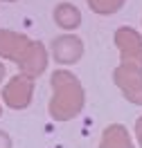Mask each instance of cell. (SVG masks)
I'll list each match as a JSON object with an SVG mask.
<instances>
[{
	"mask_svg": "<svg viewBox=\"0 0 142 148\" xmlns=\"http://www.w3.org/2000/svg\"><path fill=\"white\" fill-rule=\"evenodd\" d=\"M99 148H135L129 130L122 123H111L108 128L102 132V141Z\"/></svg>",
	"mask_w": 142,
	"mask_h": 148,
	"instance_id": "6",
	"label": "cell"
},
{
	"mask_svg": "<svg viewBox=\"0 0 142 148\" xmlns=\"http://www.w3.org/2000/svg\"><path fill=\"white\" fill-rule=\"evenodd\" d=\"M84 108V88L75 74L59 70L52 74V101L50 114L57 121H68L77 117Z\"/></svg>",
	"mask_w": 142,
	"mask_h": 148,
	"instance_id": "1",
	"label": "cell"
},
{
	"mask_svg": "<svg viewBox=\"0 0 142 148\" xmlns=\"http://www.w3.org/2000/svg\"><path fill=\"white\" fill-rule=\"evenodd\" d=\"M52 56H54V61L57 63H63V65H70V63H77L81 56H84V43H81V38L77 36H57L52 40Z\"/></svg>",
	"mask_w": 142,
	"mask_h": 148,
	"instance_id": "4",
	"label": "cell"
},
{
	"mask_svg": "<svg viewBox=\"0 0 142 148\" xmlns=\"http://www.w3.org/2000/svg\"><path fill=\"white\" fill-rule=\"evenodd\" d=\"M115 45L120 47L122 65L142 72V36L131 27H120L115 32Z\"/></svg>",
	"mask_w": 142,
	"mask_h": 148,
	"instance_id": "2",
	"label": "cell"
},
{
	"mask_svg": "<svg viewBox=\"0 0 142 148\" xmlns=\"http://www.w3.org/2000/svg\"><path fill=\"white\" fill-rule=\"evenodd\" d=\"M124 2L126 0H88V7L99 16H111V14L122 9Z\"/></svg>",
	"mask_w": 142,
	"mask_h": 148,
	"instance_id": "8",
	"label": "cell"
},
{
	"mask_svg": "<svg viewBox=\"0 0 142 148\" xmlns=\"http://www.w3.org/2000/svg\"><path fill=\"white\" fill-rule=\"evenodd\" d=\"M2 79H5V65L0 63V81H2Z\"/></svg>",
	"mask_w": 142,
	"mask_h": 148,
	"instance_id": "11",
	"label": "cell"
},
{
	"mask_svg": "<svg viewBox=\"0 0 142 148\" xmlns=\"http://www.w3.org/2000/svg\"><path fill=\"white\" fill-rule=\"evenodd\" d=\"M0 148H11V139L7 132H2L0 130Z\"/></svg>",
	"mask_w": 142,
	"mask_h": 148,
	"instance_id": "9",
	"label": "cell"
},
{
	"mask_svg": "<svg viewBox=\"0 0 142 148\" xmlns=\"http://www.w3.org/2000/svg\"><path fill=\"white\" fill-rule=\"evenodd\" d=\"M54 23L61 29H77L81 25V11L77 9L72 2H61L54 7Z\"/></svg>",
	"mask_w": 142,
	"mask_h": 148,
	"instance_id": "7",
	"label": "cell"
},
{
	"mask_svg": "<svg viewBox=\"0 0 142 148\" xmlns=\"http://www.w3.org/2000/svg\"><path fill=\"white\" fill-rule=\"evenodd\" d=\"M113 79L129 101L135 106H142V72H135L131 67L120 65L113 72Z\"/></svg>",
	"mask_w": 142,
	"mask_h": 148,
	"instance_id": "3",
	"label": "cell"
},
{
	"mask_svg": "<svg viewBox=\"0 0 142 148\" xmlns=\"http://www.w3.org/2000/svg\"><path fill=\"white\" fill-rule=\"evenodd\" d=\"M135 135H138V141L142 148V117H138V121H135Z\"/></svg>",
	"mask_w": 142,
	"mask_h": 148,
	"instance_id": "10",
	"label": "cell"
},
{
	"mask_svg": "<svg viewBox=\"0 0 142 148\" xmlns=\"http://www.w3.org/2000/svg\"><path fill=\"white\" fill-rule=\"evenodd\" d=\"M32 90H34V83H32V79L29 76H14L11 79V83L5 88V94H2V99L5 103L9 106V108H27L29 101H32Z\"/></svg>",
	"mask_w": 142,
	"mask_h": 148,
	"instance_id": "5",
	"label": "cell"
}]
</instances>
